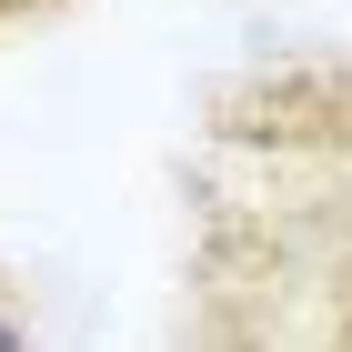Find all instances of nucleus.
Masks as SVG:
<instances>
[{"mask_svg": "<svg viewBox=\"0 0 352 352\" xmlns=\"http://www.w3.org/2000/svg\"><path fill=\"white\" fill-rule=\"evenodd\" d=\"M0 10H21V0H0Z\"/></svg>", "mask_w": 352, "mask_h": 352, "instance_id": "f03ea898", "label": "nucleus"}, {"mask_svg": "<svg viewBox=\"0 0 352 352\" xmlns=\"http://www.w3.org/2000/svg\"><path fill=\"white\" fill-rule=\"evenodd\" d=\"M10 342H30V312L10 302V282H0V352H10Z\"/></svg>", "mask_w": 352, "mask_h": 352, "instance_id": "f257e3e1", "label": "nucleus"}]
</instances>
